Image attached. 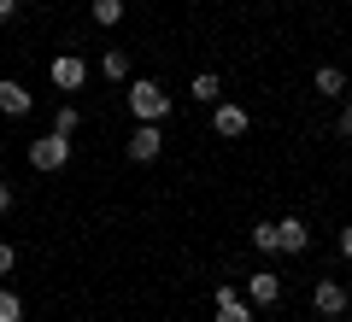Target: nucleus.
I'll return each instance as SVG.
<instances>
[{"label":"nucleus","mask_w":352,"mask_h":322,"mask_svg":"<svg viewBox=\"0 0 352 322\" xmlns=\"http://www.w3.org/2000/svg\"><path fill=\"white\" fill-rule=\"evenodd\" d=\"M129 112H135V124H164L170 117V94L153 76H141V82H129Z\"/></svg>","instance_id":"1"},{"label":"nucleus","mask_w":352,"mask_h":322,"mask_svg":"<svg viewBox=\"0 0 352 322\" xmlns=\"http://www.w3.org/2000/svg\"><path fill=\"white\" fill-rule=\"evenodd\" d=\"M30 164L36 170H65L71 164V135H41V141H30Z\"/></svg>","instance_id":"2"},{"label":"nucleus","mask_w":352,"mask_h":322,"mask_svg":"<svg viewBox=\"0 0 352 322\" xmlns=\"http://www.w3.org/2000/svg\"><path fill=\"white\" fill-rule=\"evenodd\" d=\"M346 305H352L346 281H317L311 287V310H317V317H346Z\"/></svg>","instance_id":"3"},{"label":"nucleus","mask_w":352,"mask_h":322,"mask_svg":"<svg viewBox=\"0 0 352 322\" xmlns=\"http://www.w3.org/2000/svg\"><path fill=\"white\" fill-rule=\"evenodd\" d=\"M47 76H53V88H65V94H76V88L88 82V65L76 59V53H59V59L47 65Z\"/></svg>","instance_id":"4"},{"label":"nucleus","mask_w":352,"mask_h":322,"mask_svg":"<svg viewBox=\"0 0 352 322\" xmlns=\"http://www.w3.org/2000/svg\"><path fill=\"white\" fill-rule=\"evenodd\" d=\"M212 299H217V317H212V322H252V305L241 299V287H235V281H223Z\"/></svg>","instance_id":"5"},{"label":"nucleus","mask_w":352,"mask_h":322,"mask_svg":"<svg viewBox=\"0 0 352 322\" xmlns=\"http://www.w3.org/2000/svg\"><path fill=\"white\" fill-rule=\"evenodd\" d=\"M276 299H282V275L276 270H252L247 275V305L264 310V305H276Z\"/></svg>","instance_id":"6"},{"label":"nucleus","mask_w":352,"mask_h":322,"mask_svg":"<svg viewBox=\"0 0 352 322\" xmlns=\"http://www.w3.org/2000/svg\"><path fill=\"white\" fill-rule=\"evenodd\" d=\"M159 152H164L159 124H135V135H129V159H135V164H153Z\"/></svg>","instance_id":"7"},{"label":"nucleus","mask_w":352,"mask_h":322,"mask_svg":"<svg viewBox=\"0 0 352 322\" xmlns=\"http://www.w3.org/2000/svg\"><path fill=\"white\" fill-rule=\"evenodd\" d=\"M305 246H311V229L300 217H282L276 223V252H305Z\"/></svg>","instance_id":"8"},{"label":"nucleus","mask_w":352,"mask_h":322,"mask_svg":"<svg viewBox=\"0 0 352 322\" xmlns=\"http://www.w3.org/2000/svg\"><path fill=\"white\" fill-rule=\"evenodd\" d=\"M30 106H36V100H30V88L6 76V82H0V112H6V117H24Z\"/></svg>","instance_id":"9"},{"label":"nucleus","mask_w":352,"mask_h":322,"mask_svg":"<svg viewBox=\"0 0 352 322\" xmlns=\"http://www.w3.org/2000/svg\"><path fill=\"white\" fill-rule=\"evenodd\" d=\"M212 129H217V135H247V106H217Z\"/></svg>","instance_id":"10"},{"label":"nucleus","mask_w":352,"mask_h":322,"mask_svg":"<svg viewBox=\"0 0 352 322\" xmlns=\"http://www.w3.org/2000/svg\"><path fill=\"white\" fill-rule=\"evenodd\" d=\"M311 82H317V94H329V100H340V94H346V71H335V65H323V71H317Z\"/></svg>","instance_id":"11"},{"label":"nucleus","mask_w":352,"mask_h":322,"mask_svg":"<svg viewBox=\"0 0 352 322\" xmlns=\"http://www.w3.org/2000/svg\"><path fill=\"white\" fill-rule=\"evenodd\" d=\"M100 76H106V82H124V76H129V53H124V47H106Z\"/></svg>","instance_id":"12"},{"label":"nucleus","mask_w":352,"mask_h":322,"mask_svg":"<svg viewBox=\"0 0 352 322\" xmlns=\"http://www.w3.org/2000/svg\"><path fill=\"white\" fill-rule=\"evenodd\" d=\"M188 94L200 100V106H212V100L223 94V82H217V71H200V76H194V88H188Z\"/></svg>","instance_id":"13"},{"label":"nucleus","mask_w":352,"mask_h":322,"mask_svg":"<svg viewBox=\"0 0 352 322\" xmlns=\"http://www.w3.org/2000/svg\"><path fill=\"white\" fill-rule=\"evenodd\" d=\"M88 18H94L100 30H112L118 18H124V0H94V6H88Z\"/></svg>","instance_id":"14"},{"label":"nucleus","mask_w":352,"mask_h":322,"mask_svg":"<svg viewBox=\"0 0 352 322\" xmlns=\"http://www.w3.org/2000/svg\"><path fill=\"white\" fill-rule=\"evenodd\" d=\"M0 322H24V299L12 287H0Z\"/></svg>","instance_id":"15"},{"label":"nucleus","mask_w":352,"mask_h":322,"mask_svg":"<svg viewBox=\"0 0 352 322\" xmlns=\"http://www.w3.org/2000/svg\"><path fill=\"white\" fill-rule=\"evenodd\" d=\"M76 124H82V112H76V106H59V117H53V135H76Z\"/></svg>","instance_id":"16"},{"label":"nucleus","mask_w":352,"mask_h":322,"mask_svg":"<svg viewBox=\"0 0 352 322\" xmlns=\"http://www.w3.org/2000/svg\"><path fill=\"white\" fill-rule=\"evenodd\" d=\"M252 246H258V252H276V223H252Z\"/></svg>","instance_id":"17"},{"label":"nucleus","mask_w":352,"mask_h":322,"mask_svg":"<svg viewBox=\"0 0 352 322\" xmlns=\"http://www.w3.org/2000/svg\"><path fill=\"white\" fill-rule=\"evenodd\" d=\"M12 264H18V252H12V240H0V275H12Z\"/></svg>","instance_id":"18"},{"label":"nucleus","mask_w":352,"mask_h":322,"mask_svg":"<svg viewBox=\"0 0 352 322\" xmlns=\"http://www.w3.org/2000/svg\"><path fill=\"white\" fill-rule=\"evenodd\" d=\"M6 211H12V182L0 176V217H6Z\"/></svg>","instance_id":"19"},{"label":"nucleus","mask_w":352,"mask_h":322,"mask_svg":"<svg viewBox=\"0 0 352 322\" xmlns=\"http://www.w3.org/2000/svg\"><path fill=\"white\" fill-rule=\"evenodd\" d=\"M340 135H352V106H340Z\"/></svg>","instance_id":"20"},{"label":"nucleus","mask_w":352,"mask_h":322,"mask_svg":"<svg viewBox=\"0 0 352 322\" xmlns=\"http://www.w3.org/2000/svg\"><path fill=\"white\" fill-rule=\"evenodd\" d=\"M340 252H346V258H352V223L340 229Z\"/></svg>","instance_id":"21"},{"label":"nucleus","mask_w":352,"mask_h":322,"mask_svg":"<svg viewBox=\"0 0 352 322\" xmlns=\"http://www.w3.org/2000/svg\"><path fill=\"white\" fill-rule=\"evenodd\" d=\"M18 12V0H0V24H6V18H12Z\"/></svg>","instance_id":"22"}]
</instances>
